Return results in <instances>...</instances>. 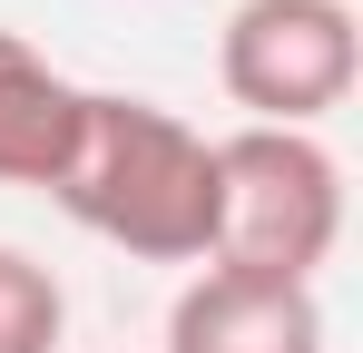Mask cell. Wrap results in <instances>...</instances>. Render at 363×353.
<instances>
[{
    "label": "cell",
    "instance_id": "obj_1",
    "mask_svg": "<svg viewBox=\"0 0 363 353\" xmlns=\"http://www.w3.org/2000/svg\"><path fill=\"white\" fill-rule=\"evenodd\" d=\"M50 196L138 265H206L216 255V138L157 99L89 89L79 147Z\"/></svg>",
    "mask_w": 363,
    "mask_h": 353
},
{
    "label": "cell",
    "instance_id": "obj_2",
    "mask_svg": "<svg viewBox=\"0 0 363 353\" xmlns=\"http://www.w3.org/2000/svg\"><path fill=\"white\" fill-rule=\"evenodd\" d=\"M344 245V157L314 128H226L216 138V255L236 275L314 285Z\"/></svg>",
    "mask_w": 363,
    "mask_h": 353
},
{
    "label": "cell",
    "instance_id": "obj_3",
    "mask_svg": "<svg viewBox=\"0 0 363 353\" xmlns=\"http://www.w3.org/2000/svg\"><path fill=\"white\" fill-rule=\"evenodd\" d=\"M216 79L245 108V128H314L363 79V20L354 0H236Z\"/></svg>",
    "mask_w": 363,
    "mask_h": 353
},
{
    "label": "cell",
    "instance_id": "obj_4",
    "mask_svg": "<svg viewBox=\"0 0 363 353\" xmlns=\"http://www.w3.org/2000/svg\"><path fill=\"white\" fill-rule=\"evenodd\" d=\"M167 353H324V304L314 285L196 265L167 304Z\"/></svg>",
    "mask_w": 363,
    "mask_h": 353
},
{
    "label": "cell",
    "instance_id": "obj_5",
    "mask_svg": "<svg viewBox=\"0 0 363 353\" xmlns=\"http://www.w3.org/2000/svg\"><path fill=\"white\" fill-rule=\"evenodd\" d=\"M79 108H89V89L69 69H50L20 30H0V186L50 196L69 147H79Z\"/></svg>",
    "mask_w": 363,
    "mask_h": 353
},
{
    "label": "cell",
    "instance_id": "obj_6",
    "mask_svg": "<svg viewBox=\"0 0 363 353\" xmlns=\"http://www.w3.org/2000/svg\"><path fill=\"white\" fill-rule=\"evenodd\" d=\"M69 344V294L30 245H0V353H60Z\"/></svg>",
    "mask_w": 363,
    "mask_h": 353
}]
</instances>
